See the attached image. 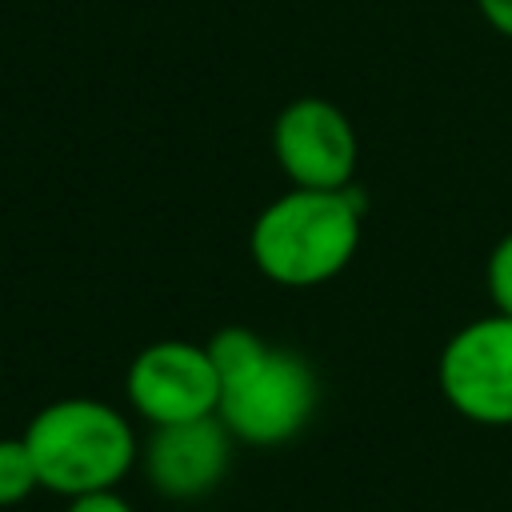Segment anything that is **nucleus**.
<instances>
[{"label": "nucleus", "instance_id": "obj_1", "mask_svg": "<svg viewBox=\"0 0 512 512\" xmlns=\"http://www.w3.org/2000/svg\"><path fill=\"white\" fill-rule=\"evenodd\" d=\"M364 196L348 188H288L268 200L248 232L256 272L280 288H320L336 280L364 236Z\"/></svg>", "mask_w": 512, "mask_h": 512}, {"label": "nucleus", "instance_id": "obj_2", "mask_svg": "<svg viewBox=\"0 0 512 512\" xmlns=\"http://www.w3.org/2000/svg\"><path fill=\"white\" fill-rule=\"evenodd\" d=\"M20 436L36 460L40 484L56 496L116 488L140 464L132 420L96 396H60L44 404Z\"/></svg>", "mask_w": 512, "mask_h": 512}, {"label": "nucleus", "instance_id": "obj_3", "mask_svg": "<svg viewBox=\"0 0 512 512\" xmlns=\"http://www.w3.org/2000/svg\"><path fill=\"white\" fill-rule=\"evenodd\" d=\"M316 400H320V384L308 360L268 344L248 368L220 380L216 416L236 436V444L276 448L308 428Z\"/></svg>", "mask_w": 512, "mask_h": 512}, {"label": "nucleus", "instance_id": "obj_4", "mask_svg": "<svg viewBox=\"0 0 512 512\" xmlns=\"http://www.w3.org/2000/svg\"><path fill=\"white\" fill-rule=\"evenodd\" d=\"M436 384L448 408L484 428L512 424V316L488 312L456 328L436 360Z\"/></svg>", "mask_w": 512, "mask_h": 512}, {"label": "nucleus", "instance_id": "obj_5", "mask_svg": "<svg viewBox=\"0 0 512 512\" xmlns=\"http://www.w3.org/2000/svg\"><path fill=\"white\" fill-rule=\"evenodd\" d=\"M124 400L148 428L216 416L220 376L208 344L180 336L144 344L124 372Z\"/></svg>", "mask_w": 512, "mask_h": 512}, {"label": "nucleus", "instance_id": "obj_6", "mask_svg": "<svg viewBox=\"0 0 512 512\" xmlns=\"http://www.w3.org/2000/svg\"><path fill=\"white\" fill-rule=\"evenodd\" d=\"M272 156L296 188H348L356 184L360 140L340 104L300 96L272 120Z\"/></svg>", "mask_w": 512, "mask_h": 512}, {"label": "nucleus", "instance_id": "obj_7", "mask_svg": "<svg viewBox=\"0 0 512 512\" xmlns=\"http://www.w3.org/2000/svg\"><path fill=\"white\" fill-rule=\"evenodd\" d=\"M232 444L236 436L224 428L220 416L156 424L140 440V468L156 496L188 504L216 492V484L228 476Z\"/></svg>", "mask_w": 512, "mask_h": 512}, {"label": "nucleus", "instance_id": "obj_8", "mask_svg": "<svg viewBox=\"0 0 512 512\" xmlns=\"http://www.w3.org/2000/svg\"><path fill=\"white\" fill-rule=\"evenodd\" d=\"M40 488L44 484L24 436H0V508H16Z\"/></svg>", "mask_w": 512, "mask_h": 512}, {"label": "nucleus", "instance_id": "obj_9", "mask_svg": "<svg viewBox=\"0 0 512 512\" xmlns=\"http://www.w3.org/2000/svg\"><path fill=\"white\" fill-rule=\"evenodd\" d=\"M484 284H488L492 308L504 312V316H512V232L492 244L488 264H484Z\"/></svg>", "mask_w": 512, "mask_h": 512}, {"label": "nucleus", "instance_id": "obj_10", "mask_svg": "<svg viewBox=\"0 0 512 512\" xmlns=\"http://www.w3.org/2000/svg\"><path fill=\"white\" fill-rule=\"evenodd\" d=\"M64 512H136V508H132L128 496H120L116 488H96V492L68 496Z\"/></svg>", "mask_w": 512, "mask_h": 512}, {"label": "nucleus", "instance_id": "obj_11", "mask_svg": "<svg viewBox=\"0 0 512 512\" xmlns=\"http://www.w3.org/2000/svg\"><path fill=\"white\" fill-rule=\"evenodd\" d=\"M476 12L484 16V24L492 32L512 40V0H476Z\"/></svg>", "mask_w": 512, "mask_h": 512}]
</instances>
